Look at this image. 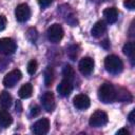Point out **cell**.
I'll return each instance as SVG.
<instances>
[{
    "label": "cell",
    "mask_w": 135,
    "mask_h": 135,
    "mask_svg": "<svg viewBox=\"0 0 135 135\" xmlns=\"http://www.w3.org/2000/svg\"><path fill=\"white\" fill-rule=\"evenodd\" d=\"M97 95H98V98L100 101H102L103 103H110L115 100L116 90L113 84L105 82L99 86Z\"/></svg>",
    "instance_id": "1"
},
{
    "label": "cell",
    "mask_w": 135,
    "mask_h": 135,
    "mask_svg": "<svg viewBox=\"0 0 135 135\" xmlns=\"http://www.w3.org/2000/svg\"><path fill=\"white\" fill-rule=\"evenodd\" d=\"M104 68L111 74H119L123 69V63L121 59L116 55L107 56L104 59Z\"/></svg>",
    "instance_id": "2"
},
{
    "label": "cell",
    "mask_w": 135,
    "mask_h": 135,
    "mask_svg": "<svg viewBox=\"0 0 135 135\" xmlns=\"http://www.w3.org/2000/svg\"><path fill=\"white\" fill-rule=\"evenodd\" d=\"M107 122H108V115L105 112L100 111V110L95 111L91 115L90 120H89V124L94 128H100V127L107 124Z\"/></svg>",
    "instance_id": "3"
},
{
    "label": "cell",
    "mask_w": 135,
    "mask_h": 135,
    "mask_svg": "<svg viewBox=\"0 0 135 135\" xmlns=\"http://www.w3.org/2000/svg\"><path fill=\"white\" fill-rule=\"evenodd\" d=\"M46 34H47V39H49L51 42L57 43V42H59V41L62 39V37H63V28H62V26H61L60 24L54 23V24H52V25L47 28Z\"/></svg>",
    "instance_id": "4"
},
{
    "label": "cell",
    "mask_w": 135,
    "mask_h": 135,
    "mask_svg": "<svg viewBox=\"0 0 135 135\" xmlns=\"http://www.w3.org/2000/svg\"><path fill=\"white\" fill-rule=\"evenodd\" d=\"M17 49L16 42L12 38H1L0 39V54L1 55H12Z\"/></svg>",
    "instance_id": "5"
},
{
    "label": "cell",
    "mask_w": 135,
    "mask_h": 135,
    "mask_svg": "<svg viewBox=\"0 0 135 135\" xmlns=\"http://www.w3.org/2000/svg\"><path fill=\"white\" fill-rule=\"evenodd\" d=\"M30 16H31V9L26 3H21V4L17 5V7L15 9V17H16L17 21L25 22L28 20Z\"/></svg>",
    "instance_id": "6"
},
{
    "label": "cell",
    "mask_w": 135,
    "mask_h": 135,
    "mask_svg": "<svg viewBox=\"0 0 135 135\" xmlns=\"http://www.w3.org/2000/svg\"><path fill=\"white\" fill-rule=\"evenodd\" d=\"M22 77V74L19 70H13L7 73L3 78V84L5 88H13Z\"/></svg>",
    "instance_id": "7"
},
{
    "label": "cell",
    "mask_w": 135,
    "mask_h": 135,
    "mask_svg": "<svg viewBox=\"0 0 135 135\" xmlns=\"http://www.w3.org/2000/svg\"><path fill=\"white\" fill-rule=\"evenodd\" d=\"M33 132L36 135H45L50 130V121L47 118H41L33 124Z\"/></svg>",
    "instance_id": "8"
},
{
    "label": "cell",
    "mask_w": 135,
    "mask_h": 135,
    "mask_svg": "<svg viewBox=\"0 0 135 135\" xmlns=\"http://www.w3.org/2000/svg\"><path fill=\"white\" fill-rule=\"evenodd\" d=\"M78 69L82 75H90L94 70V60L91 57H83L79 61Z\"/></svg>",
    "instance_id": "9"
},
{
    "label": "cell",
    "mask_w": 135,
    "mask_h": 135,
    "mask_svg": "<svg viewBox=\"0 0 135 135\" xmlns=\"http://www.w3.org/2000/svg\"><path fill=\"white\" fill-rule=\"evenodd\" d=\"M41 102H42V107L46 112H53L55 110L56 102H55L54 94L52 92H45L41 98Z\"/></svg>",
    "instance_id": "10"
},
{
    "label": "cell",
    "mask_w": 135,
    "mask_h": 135,
    "mask_svg": "<svg viewBox=\"0 0 135 135\" xmlns=\"http://www.w3.org/2000/svg\"><path fill=\"white\" fill-rule=\"evenodd\" d=\"M73 104L78 110H85V109H88L90 107L91 100H90V98L86 95H84V94H78V95H76L74 97Z\"/></svg>",
    "instance_id": "11"
},
{
    "label": "cell",
    "mask_w": 135,
    "mask_h": 135,
    "mask_svg": "<svg viewBox=\"0 0 135 135\" xmlns=\"http://www.w3.org/2000/svg\"><path fill=\"white\" fill-rule=\"evenodd\" d=\"M73 90V85L71 80L69 79H63L57 86V92L61 96H69Z\"/></svg>",
    "instance_id": "12"
},
{
    "label": "cell",
    "mask_w": 135,
    "mask_h": 135,
    "mask_svg": "<svg viewBox=\"0 0 135 135\" xmlns=\"http://www.w3.org/2000/svg\"><path fill=\"white\" fill-rule=\"evenodd\" d=\"M105 28H107L105 22H104L103 20H99V21H97V22L93 25V27H92V30H91V34H92V36H93L94 38H99V37H101V36L103 35V33L105 32Z\"/></svg>",
    "instance_id": "13"
},
{
    "label": "cell",
    "mask_w": 135,
    "mask_h": 135,
    "mask_svg": "<svg viewBox=\"0 0 135 135\" xmlns=\"http://www.w3.org/2000/svg\"><path fill=\"white\" fill-rule=\"evenodd\" d=\"M103 17L105 18L107 22L109 23H115L118 17V12L116 7H108L103 11Z\"/></svg>",
    "instance_id": "14"
},
{
    "label": "cell",
    "mask_w": 135,
    "mask_h": 135,
    "mask_svg": "<svg viewBox=\"0 0 135 135\" xmlns=\"http://www.w3.org/2000/svg\"><path fill=\"white\" fill-rule=\"evenodd\" d=\"M13 122V118L12 115L4 110H0V127L2 128H7L12 124Z\"/></svg>",
    "instance_id": "15"
},
{
    "label": "cell",
    "mask_w": 135,
    "mask_h": 135,
    "mask_svg": "<svg viewBox=\"0 0 135 135\" xmlns=\"http://www.w3.org/2000/svg\"><path fill=\"white\" fill-rule=\"evenodd\" d=\"M12 101H13V99L8 92L3 91L0 93V107L2 109H5V110L8 109L12 105Z\"/></svg>",
    "instance_id": "16"
},
{
    "label": "cell",
    "mask_w": 135,
    "mask_h": 135,
    "mask_svg": "<svg viewBox=\"0 0 135 135\" xmlns=\"http://www.w3.org/2000/svg\"><path fill=\"white\" fill-rule=\"evenodd\" d=\"M115 99H117L120 102H130L132 101V95L126 89H119L118 92H116Z\"/></svg>",
    "instance_id": "17"
},
{
    "label": "cell",
    "mask_w": 135,
    "mask_h": 135,
    "mask_svg": "<svg viewBox=\"0 0 135 135\" xmlns=\"http://www.w3.org/2000/svg\"><path fill=\"white\" fill-rule=\"evenodd\" d=\"M32 93H33V85L31 83H25L23 84L20 89H19V97L22 98V99H25V98H28L32 96Z\"/></svg>",
    "instance_id": "18"
},
{
    "label": "cell",
    "mask_w": 135,
    "mask_h": 135,
    "mask_svg": "<svg viewBox=\"0 0 135 135\" xmlns=\"http://www.w3.org/2000/svg\"><path fill=\"white\" fill-rule=\"evenodd\" d=\"M53 78H54V73H53V69L52 68H47L44 71V84L46 86H50L53 82Z\"/></svg>",
    "instance_id": "19"
},
{
    "label": "cell",
    "mask_w": 135,
    "mask_h": 135,
    "mask_svg": "<svg viewBox=\"0 0 135 135\" xmlns=\"http://www.w3.org/2000/svg\"><path fill=\"white\" fill-rule=\"evenodd\" d=\"M122 52L124 55L131 57L133 59V54H134V43L133 42H128L123 45L122 47Z\"/></svg>",
    "instance_id": "20"
},
{
    "label": "cell",
    "mask_w": 135,
    "mask_h": 135,
    "mask_svg": "<svg viewBox=\"0 0 135 135\" xmlns=\"http://www.w3.org/2000/svg\"><path fill=\"white\" fill-rule=\"evenodd\" d=\"M62 74L65 77V79L71 80L74 77V70H73V68L70 64H65L63 66V70H62Z\"/></svg>",
    "instance_id": "21"
},
{
    "label": "cell",
    "mask_w": 135,
    "mask_h": 135,
    "mask_svg": "<svg viewBox=\"0 0 135 135\" xmlns=\"http://www.w3.org/2000/svg\"><path fill=\"white\" fill-rule=\"evenodd\" d=\"M37 37H38V33H37V30L34 28V27H31L27 30L26 32V38L32 42L34 43L36 40H37Z\"/></svg>",
    "instance_id": "22"
},
{
    "label": "cell",
    "mask_w": 135,
    "mask_h": 135,
    "mask_svg": "<svg viewBox=\"0 0 135 135\" xmlns=\"http://www.w3.org/2000/svg\"><path fill=\"white\" fill-rule=\"evenodd\" d=\"M37 68H38V63L35 59H32L28 63H27V73L30 75H34L37 71Z\"/></svg>",
    "instance_id": "23"
},
{
    "label": "cell",
    "mask_w": 135,
    "mask_h": 135,
    "mask_svg": "<svg viewBox=\"0 0 135 135\" xmlns=\"http://www.w3.org/2000/svg\"><path fill=\"white\" fill-rule=\"evenodd\" d=\"M68 55L72 60H75V58L77 56V46L76 45H71L68 49Z\"/></svg>",
    "instance_id": "24"
},
{
    "label": "cell",
    "mask_w": 135,
    "mask_h": 135,
    "mask_svg": "<svg viewBox=\"0 0 135 135\" xmlns=\"http://www.w3.org/2000/svg\"><path fill=\"white\" fill-rule=\"evenodd\" d=\"M123 5H124L128 9L133 11V9L135 8V0H124V1H123Z\"/></svg>",
    "instance_id": "25"
},
{
    "label": "cell",
    "mask_w": 135,
    "mask_h": 135,
    "mask_svg": "<svg viewBox=\"0 0 135 135\" xmlns=\"http://www.w3.org/2000/svg\"><path fill=\"white\" fill-rule=\"evenodd\" d=\"M52 2L53 0H38V3L41 7H47L49 5H51Z\"/></svg>",
    "instance_id": "26"
},
{
    "label": "cell",
    "mask_w": 135,
    "mask_h": 135,
    "mask_svg": "<svg viewBox=\"0 0 135 135\" xmlns=\"http://www.w3.org/2000/svg\"><path fill=\"white\" fill-rule=\"evenodd\" d=\"M5 25H6V19H5V17L4 16H0V32L5 28Z\"/></svg>",
    "instance_id": "27"
},
{
    "label": "cell",
    "mask_w": 135,
    "mask_h": 135,
    "mask_svg": "<svg viewBox=\"0 0 135 135\" xmlns=\"http://www.w3.org/2000/svg\"><path fill=\"white\" fill-rule=\"evenodd\" d=\"M39 113H40V108L38 105H35V107L32 108V110H31V115L32 116H37Z\"/></svg>",
    "instance_id": "28"
},
{
    "label": "cell",
    "mask_w": 135,
    "mask_h": 135,
    "mask_svg": "<svg viewBox=\"0 0 135 135\" xmlns=\"http://www.w3.org/2000/svg\"><path fill=\"white\" fill-rule=\"evenodd\" d=\"M134 114H135V111L133 110V111H131V112H130V114H129V116H128V118H129V121H130L131 123H134V122H135Z\"/></svg>",
    "instance_id": "29"
},
{
    "label": "cell",
    "mask_w": 135,
    "mask_h": 135,
    "mask_svg": "<svg viewBox=\"0 0 135 135\" xmlns=\"http://www.w3.org/2000/svg\"><path fill=\"white\" fill-rule=\"evenodd\" d=\"M117 134H127V135H130V132H129L127 129H120V130L117 132Z\"/></svg>",
    "instance_id": "30"
},
{
    "label": "cell",
    "mask_w": 135,
    "mask_h": 135,
    "mask_svg": "<svg viewBox=\"0 0 135 135\" xmlns=\"http://www.w3.org/2000/svg\"><path fill=\"white\" fill-rule=\"evenodd\" d=\"M101 45H102L103 47H105V49H108V47L110 46V42H109V41H108V40L105 39V40H104L103 42H101Z\"/></svg>",
    "instance_id": "31"
}]
</instances>
